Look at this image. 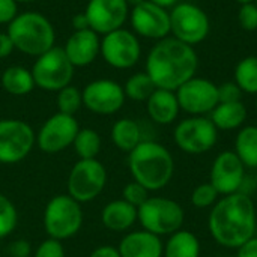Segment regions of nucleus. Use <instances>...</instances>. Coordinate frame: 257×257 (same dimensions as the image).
<instances>
[{
  "instance_id": "obj_1",
  "label": "nucleus",
  "mask_w": 257,
  "mask_h": 257,
  "mask_svg": "<svg viewBox=\"0 0 257 257\" xmlns=\"http://www.w3.org/2000/svg\"><path fill=\"white\" fill-rule=\"evenodd\" d=\"M256 206L251 197L242 191L223 196L211 209L208 227L220 245L239 248L256 233Z\"/></svg>"
},
{
  "instance_id": "obj_2",
  "label": "nucleus",
  "mask_w": 257,
  "mask_h": 257,
  "mask_svg": "<svg viewBox=\"0 0 257 257\" xmlns=\"http://www.w3.org/2000/svg\"><path fill=\"white\" fill-rule=\"evenodd\" d=\"M197 68L199 57L194 47L167 36L151 48L145 72L151 77L157 89L175 92L196 75Z\"/></svg>"
},
{
  "instance_id": "obj_3",
  "label": "nucleus",
  "mask_w": 257,
  "mask_h": 257,
  "mask_svg": "<svg viewBox=\"0 0 257 257\" xmlns=\"http://www.w3.org/2000/svg\"><path fill=\"white\" fill-rule=\"evenodd\" d=\"M128 167L133 181L148 191L163 190L173 178L175 161L170 151L161 143L145 140L128 154Z\"/></svg>"
},
{
  "instance_id": "obj_4",
  "label": "nucleus",
  "mask_w": 257,
  "mask_h": 257,
  "mask_svg": "<svg viewBox=\"0 0 257 257\" xmlns=\"http://www.w3.org/2000/svg\"><path fill=\"white\" fill-rule=\"evenodd\" d=\"M14 48L27 56L38 57L54 47L56 32L50 20L33 11L18 14L9 24L6 32Z\"/></svg>"
},
{
  "instance_id": "obj_5",
  "label": "nucleus",
  "mask_w": 257,
  "mask_h": 257,
  "mask_svg": "<svg viewBox=\"0 0 257 257\" xmlns=\"http://www.w3.org/2000/svg\"><path fill=\"white\" fill-rule=\"evenodd\" d=\"M83 220L81 203L69 194H57L48 200L44 209L42 224L48 238L65 241L80 232Z\"/></svg>"
},
{
  "instance_id": "obj_6",
  "label": "nucleus",
  "mask_w": 257,
  "mask_h": 257,
  "mask_svg": "<svg viewBox=\"0 0 257 257\" xmlns=\"http://www.w3.org/2000/svg\"><path fill=\"white\" fill-rule=\"evenodd\" d=\"M185 212L182 206L167 197H149L137 209V221L143 230H148L157 236H170L181 230L184 224Z\"/></svg>"
},
{
  "instance_id": "obj_7",
  "label": "nucleus",
  "mask_w": 257,
  "mask_h": 257,
  "mask_svg": "<svg viewBox=\"0 0 257 257\" xmlns=\"http://www.w3.org/2000/svg\"><path fill=\"white\" fill-rule=\"evenodd\" d=\"M30 71L36 87L47 92H59L71 84L75 68L68 60L63 48L53 47L36 57Z\"/></svg>"
},
{
  "instance_id": "obj_8",
  "label": "nucleus",
  "mask_w": 257,
  "mask_h": 257,
  "mask_svg": "<svg viewBox=\"0 0 257 257\" xmlns=\"http://www.w3.org/2000/svg\"><path fill=\"white\" fill-rule=\"evenodd\" d=\"M107 184V170L101 161L95 160H78L66 181V190L74 200L78 203H89L95 200Z\"/></svg>"
},
{
  "instance_id": "obj_9",
  "label": "nucleus",
  "mask_w": 257,
  "mask_h": 257,
  "mask_svg": "<svg viewBox=\"0 0 257 257\" xmlns=\"http://www.w3.org/2000/svg\"><path fill=\"white\" fill-rule=\"evenodd\" d=\"M211 30L206 12L194 3H178L170 11V33L178 41L197 45L203 42Z\"/></svg>"
},
{
  "instance_id": "obj_10",
  "label": "nucleus",
  "mask_w": 257,
  "mask_h": 257,
  "mask_svg": "<svg viewBox=\"0 0 257 257\" xmlns=\"http://www.w3.org/2000/svg\"><path fill=\"white\" fill-rule=\"evenodd\" d=\"M173 139L182 152L200 155L215 146L218 140V130L206 116H190L175 126Z\"/></svg>"
},
{
  "instance_id": "obj_11",
  "label": "nucleus",
  "mask_w": 257,
  "mask_h": 257,
  "mask_svg": "<svg viewBox=\"0 0 257 257\" xmlns=\"http://www.w3.org/2000/svg\"><path fill=\"white\" fill-rule=\"evenodd\" d=\"M36 134L33 128L20 119L0 120V164H17L33 149Z\"/></svg>"
},
{
  "instance_id": "obj_12",
  "label": "nucleus",
  "mask_w": 257,
  "mask_h": 257,
  "mask_svg": "<svg viewBox=\"0 0 257 257\" xmlns=\"http://www.w3.org/2000/svg\"><path fill=\"white\" fill-rule=\"evenodd\" d=\"M99 54L111 68L130 69L140 60L142 45L134 32L122 27L102 36Z\"/></svg>"
},
{
  "instance_id": "obj_13",
  "label": "nucleus",
  "mask_w": 257,
  "mask_h": 257,
  "mask_svg": "<svg viewBox=\"0 0 257 257\" xmlns=\"http://www.w3.org/2000/svg\"><path fill=\"white\" fill-rule=\"evenodd\" d=\"M181 110L190 116H205L211 113L220 102L218 86L202 77H193L175 90Z\"/></svg>"
},
{
  "instance_id": "obj_14",
  "label": "nucleus",
  "mask_w": 257,
  "mask_h": 257,
  "mask_svg": "<svg viewBox=\"0 0 257 257\" xmlns=\"http://www.w3.org/2000/svg\"><path fill=\"white\" fill-rule=\"evenodd\" d=\"M80 126L74 116L56 113L48 117L36 134V145L44 154H59L72 146Z\"/></svg>"
},
{
  "instance_id": "obj_15",
  "label": "nucleus",
  "mask_w": 257,
  "mask_h": 257,
  "mask_svg": "<svg viewBox=\"0 0 257 257\" xmlns=\"http://www.w3.org/2000/svg\"><path fill=\"white\" fill-rule=\"evenodd\" d=\"M83 105L101 116H108L117 113L125 104L123 86L110 78H99L90 81L83 90Z\"/></svg>"
},
{
  "instance_id": "obj_16",
  "label": "nucleus",
  "mask_w": 257,
  "mask_h": 257,
  "mask_svg": "<svg viewBox=\"0 0 257 257\" xmlns=\"http://www.w3.org/2000/svg\"><path fill=\"white\" fill-rule=\"evenodd\" d=\"M130 21L134 33L146 39L161 41L170 33V12L149 0L131 9Z\"/></svg>"
},
{
  "instance_id": "obj_17",
  "label": "nucleus",
  "mask_w": 257,
  "mask_h": 257,
  "mask_svg": "<svg viewBox=\"0 0 257 257\" xmlns=\"http://www.w3.org/2000/svg\"><path fill=\"white\" fill-rule=\"evenodd\" d=\"M89 27L98 35H107L122 29L130 18V6L126 0H89L84 9Z\"/></svg>"
},
{
  "instance_id": "obj_18",
  "label": "nucleus",
  "mask_w": 257,
  "mask_h": 257,
  "mask_svg": "<svg viewBox=\"0 0 257 257\" xmlns=\"http://www.w3.org/2000/svg\"><path fill=\"white\" fill-rule=\"evenodd\" d=\"M245 181V166L233 151L220 152L211 167L209 182L220 193L229 196L239 193Z\"/></svg>"
},
{
  "instance_id": "obj_19",
  "label": "nucleus",
  "mask_w": 257,
  "mask_h": 257,
  "mask_svg": "<svg viewBox=\"0 0 257 257\" xmlns=\"http://www.w3.org/2000/svg\"><path fill=\"white\" fill-rule=\"evenodd\" d=\"M63 51L74 68H83L95 62L101 51V39L92 29L74 32L65 42Z\"/></svg>"
},
{
  "instance_id": "obj_20",
  "label": "nucleus",
  "mask_w": 257,
  "mask_h": 257,
  "mask_svg": "<svg viewBox=\"0 0 257 257\" xmlns=\"http://www.w3.org/2000/svg\"><path fill=\"white\" fill-rule=\"evenodd\" d=\"M117 250L120 257H163L164 244L148 230H136L122 238Z\"/></svg>"
},
{
  "instance_id": "obj_21",
  "label": "nucleus",
  "mask_w": 257,
  "mask_h": 257,
  "mask_svg": "<svg viewBox=\"0 0 257 257\" xmlns=\"http://www.w3.org/2000/svg\"><path fill=\"white\" fill-rule=\"evenodd\" d=\"M149 117L158 125H170L176 120L181 107L173 90L155 89V92L146 101Z\"/></svg>"
},
{
  "instance_id": "obj_22",
  "label": "nucleus",
  "mask_w": 257,
  "mask_h": 257,
  "mask_svg": "<svg viewBox=\"0 0 257 257\" xmlns=\"http://www.w3.org/2000/svg\"><path fill=\"white\" fill-rule=\"evenodd\" d=\"M137 221V208L125 202L123 199L107 203L101 212V223L111 232H125Z\"/></svg>"
},
{
  "instance_id": "obj_23",
  "label": "nucleus",
  "mask_w": 257,
  "mask_h": 257,
  "mask_svg": "<svg viewBox=\"0 0 257 257\" xmlns=\"http://www.w3.org/2000/svg\"><path fill=\"white\" fill-rule=\"evenodd\" d=\"M209 119L217 130L233 131L242 128L247 120V107L242 101L236 102H218V105L209 113Z\"/></svg>"
},
{
  "instance_id": "obj_24",
  "label": "nucleus",
  "mask_w": 257,
  "mask_h": 257,
  "mask_svg": "<svg viewBox=\"0 0 257 257\" xmlns=\"http://www.w3.org/2000/svg\"><path fill=\"white\" fill-rule=\"evenodd\" d=\"M0 83L3 89L14 96H24L35 87L32 71L20 65L8 66L0 77Z\"/></svg>"
},
{
  "instance_id": "obj_25",
  "label": "nucleus",
  "mask_w": 257,
  "mask_h": 257,
  "mask_svg": "<svg viewBox=\"0 0 257 257\" xmlns=\"http://www.w3.org/2000/svg\"><path fill=\"white\" fill-rule=\"evenodd\" d=\"M163 257H200V242L194 233L181 229L169 236Z\"/></svg>"
},
{
  "instance_id": "obj_26",
  "label": "nucleus",
  "mask_w": 257,
  "mask_h": 257,
  "mask_svg": "<svg viewBox=\"0 0 257 257\" xmlns=\"http://www.w3.org/2000/svg\"><path fill=\"white\" fill-rule=\"evenodd\" d=\"M111 142L122 152H131L142 140L140 125L128 117L119 119L111 128Z\"/></svg>"
},
{
  "instance_id": "obj_27",
  "label": "nucleus",
  "mask_w": 257,
  "mask_h": 257,
  "mask_svg": "<svg viewBox=\"0 0 257 257\" xmlns=\"http://www.w3.org/2000/svg\"><path fill=\"white\" fill-rule=\"evenodd\" d=\"M242 164L248 169H257V126H242L235 139V151Z\"/></svg>"
},
{
  "instance_id": "obj_28",
  "label": "nucleus",
  "mask_w": 257,
  "mask_h": 257,
  "mask_svg": "<svg viewBox=\"0 0 257 257\" xmlns=\"http://www.w3.org/2000/svg\"><path fill=\"white\" fill-rule=\"evenodd\" d=\"M72 146L80 160H95L101 152V136L92 128H80Z\"/></svg>"
},
{
  "instance_id": "obj_29",
  "label": "nucleus",
  "mask_w": 257,
  "mask_h": 257,
  "mask_svg": "<svg viewBox=\"0 0 257 257\" xmlns=\"http://www.w3.org/2000/svg\"><path fill=\"white\" fill-rule=\"evenodd\" d=\"M235 83L244 93L257 95V56L244 57L236 65Z\"/></svg>"
},
{
  "instance_id": "obj_30",
  "label": "nucleus",
  "mask_w": 257,
  "mask_h": 257,
  "mask_svg": "<svg viewBox=\"0 0 257 257\" xmlns=\"http://www.w3.org/2000/svg\"><path fill=\"white\" fill-rule=\"evenodd\" d=\"M157 86L154 84V81L151 80V77L146 72H137L134 75H131L125 86H123V92L125 96L133 99V101H148L149 96L155 92Z\"/></svg>"
},
{
  "instance_id": "obj_31",
  "label": "nucleus",
  "mask_w": 257,
  "mask_h": 257,
  "mask_svg": "<svg viewBox=\"0 0 257 257\" xmlns=\"http://www.w3.org/2000/svg\"><path fill=\"white\" fill-rule=\"evenodd\" d=\"M57 110L59 113L74 116L81 107H83V95L81 90H78L75 86H66L57 92L56 98Z\"/></svg>"
},
{
  "instance_id": "obj_32",
  "label": "nucleus",
  "mask_w": 257,
  "mask_h": 257,
  "mask_svg": "<svg viewBox=\"0 0 257 257\" xmlns=\"http://www.w3.org/2000/svg\"><path fill=\"white\" fill-rule=\"evenodd\" d=\"M18 224V212L9 197L0 193V239L8 238Z\"/></svg>"
},
{
  "instance_id": "obj_33",
  "label": "nucleus",
  "mask_w": 257,
  "mask_h": 257,
  "mask_svg": "<svg viewBox=\"0 0 257 257\" xmlns=\"http://www.w3.org/2000/svg\"><path fill=\"white\" fill-rule=\"evenodd\" d=\"M220 193L214 188V185L211 182H205L197 185L193 190L191 194V203L193 206L199 208V209H205V208H211L214 206L220 199Z\"/></svg>"
},
{
  "instance_id": "obj_34",
  "label": "nucleus",
  "mask_w": 257,
  "mask_h": 257,
  "mask_svg": "<svg viewBox=\"0 0 257 257\" xmlns=\"http://www.w3.org/2000/svg\"><path fill=\"white\" fill-rule=\"evenodd\" d=\"M149 193L151 191H148L143 185H140L136 181H131L125 185V188L122 191V199L139 209L149 199Z\"/></svg>"
},
{
  "instance_id": "obj_35",
  "label": "nucleus",
  "mask_w": 257,
  "mask_h": 257,
  "mask_svg": "<svg viewBox=\"0 0 257 257\" xmlns=\"http://www.w3.org/2000/svg\"><path fill=\"white\" fill-rule=\"evenodd\" d=\"M238 21L239 26L247 30L253 32L257 30V6L254 3H245L241 5L239 12H238Z\"/></svg>"
},
{
  "instance_id": "obj_36",
  "label": "nucleus",
  "mask_w": 257,
  "mask_h": 257,
  "mask_svg": "<svg viewBox=\"0 0 257 257\" xmlns=\"http://www.w3.org/2000/svg\"><path fill=\"white\" fill-rule=\"evenodd\" d=\"M33 257H66V254L62 241L47 238L38 245L36 251L33 253Z\"/></svg>"
},
{
  "instance_id": "obj_37",
  "label": "nucleus",
  "mask_w": 257,
  "mask_h": 257,
  "mask_svg": "<svg viewBox=\"0 0 257 257\" xmlns=\"http://www.w3.org/2000/svg\"><path fill=\"white\" fill-rule=\"evenodd\" d=\"M242 93L244 92L239 89V86L235 81H229V83H224V84L218 86V99H220V102L241 101Z\"/></svg>"
},
{
  "instance_id": "obj_38",
  "label": "nucleus",
  "mask_w": 257,
  "mask_h": 257,
  "mask_svg": "<svg viewBox=\"0 0 257 257\" xmlns=\"http://www.w3.org/2000/svg\"><path fill=\"white\" fill-rule=\"evenodd\" d=\"M6 253L9 257H30L32 256V245L26 239H15L8 245Z\"/></svg>"
},
{
  "instance_id": "obj_39",
  "label": "nucleus",
  "mask_w": 257,
  "mask_h": 257,
  "mask_svg": "<svg viewBox=\"0 0 257 257\" xmlns=\"http://www.w3.org/2000/svg\"><path fill=\"white\" fill-rule=\"evenodd\" d=\"M18 15V3L15 0H0V24H9Z\"/></svg>"
},
{
  "instance_id": "obj_40",
  "label": "nucleus",
  "mask_w": 257,
  "mask_h": 257,
  "mask_svg": "<svg viewBox=\"0 0 257 257\" xmlns=\"http://www.w3.org/2000/svg\"><path fill=\"white\" fill-rule=\"evenodd\" d=\"M236 250V257H257V236H253Z\"/></svg>"
},
{
  "instance_id": "obj_41",
  "label": "nucleus",
  "mask_w": 257,
  "mask_h": 257,
  "mask_svg": "<svg viewBox=\"0 0 257 257\" xmlns=\"http://www.w3.org/2000/svg\"><path fill=\"white\" fill-rule=\"evenodd\" d=\"M89 257H120V253L116 247L111 245H99L96 247Z\"/></svg>"
},
{
  "instance_id": "obj_42",
  "label": "nucleus",
  "mask_w": 257,
  "mask_h": 257,
  "mask_svg": "<svg viewBox=\"0 0 257 257\" xmlns=\"http://www.w3.org/2000/svg\"><path fill=\"white\" fill-rule=\"evenodd\" d=\"M14 44L8 33H0V59L8 57L14 51Z\"/></svg>"
},
{
  "instance_id": "obj_43",
  "label": "nucleus",
  "mask_w": 257,
  "mask_h": 257,
  "mask_svg": "<svg viewBox=\"0 0 257 257\" xmlns=\"http://www.w3.org/2000/svg\"><path fill=\"white\" fill-rule=\"evenodd\" d=\"M71 23H72L74 32H77V30H86V29H90V27H89V21H87V18H86L84 12H80V14L74 15Z\"/></svg>"
},
{
  "instance_id": "obj_44",
  "label": "nucleus",
  "mask_w": 257,
  "mask_h": 257,
  "mask_svg": "<svg viewBox=\"0 0 257 257\" xmlns=\"http://www.w3.org/2000/svg\"><path fill=\"white\" fill-rule=\"evenodd\" d=\"M149 2H152V3H155V5H158V6L164 8V9L173 8V6H176L179 3V0H149Z\"/></svg>"
},
{
  "instance_id": "obj_45",
  "label": "nucleus",
  "mask_w": 257,
  "mask_h": 257,
  "mask_svg": "<svg viewBox=\"0 0 257 257\" xmlns=\"http://www.w3.org/2000/svg\"><path fill=\"white\" fill-rule=\"evenodd\" d=\"M142 2H145V0H126V3H128V6H137V5H140Z\"/></svg>"
},
{
  "instance_id": "obj_46",
  "label": "nucleus",
  "mask_w": 257,
  "mask_h": 257,
  "mask_svg": "<svg viewBox=\"0 0 257 257\" xmlns=\"http://www.w3.org/2000/svg\"><path fill=\"white\" fill-rule=\"evenodd\" d=\"M235 2H238V3H241V5H245V3H254V0H235Z\"/></svg>"
},
{
  "instance_id": "obj_47",
  "label": "nucleus",
  "mask_w": 257,
  "mask_h": 257,
  "mask_svg": "<svg viewBox=\"0 0 257 257\" xmlns=\"http://www.w3.org/2000/svg\"><path fill=\"white\" fill-rule=\"evenodd\" d=\"M17 3H32V2H36V0H15Z\"/></svg>"
},
{
  "instance_id": "obj_48",
  "label": "nucleus",
  "mask_w": 257,
  "mask_h": 257,
  "mask_svg": "<svg viewBox=\"0 0 257 257\" xmlns=\"http://www.w3.org/2000/svg\"><path fill=\"white\" fill-rule=\"evenodd\" d=\"M254 5H256V6H257V0H254Z\"/></svg>"
},
{
  "instance_id": "obj_49",
  "label": "nucleus",
  "mask_w": 257,
  "mask_h": 257,
  "mask_svg": "<svg viewBox=\"0 0 257 257\" xmlns=\"http://www.w3.org/2000/svg\"><path fill=\"white\" fill-rule=\"evenodd\" d=\"M256 185H257V173H256Z\"/></svg>"
},
{
  "instance_id": "obj_50",
  "label": "nucleus",
  "mask_w": 257,
  "mask_h": 257,
  "mask_svg": "<svg viewBox=\"0 0 257 257\" xmlns=\"http://www.w3.org/2000/svg\"><path fill=\"white\" fill-rule=\"evenodd\" d=\"M256 107H257V98H256Z\"/></svg>"
}]
</instances>
